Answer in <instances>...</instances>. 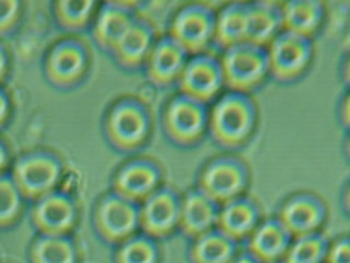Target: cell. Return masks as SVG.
I'll use <instances>...</instances> for the list:
<instances>
[{"mask_svg":"<svg viewBox=\"0 0 350 263\" xmlns=\"http://www.w3.org/2000/svg\"><path fill=\"white\" fill-rule=\"evenodd\" d=\"M327 245L322 233L295 237L280 263H324Z\"/></svg>","mask_w":350,"mask_h":263,"instance_id":"cell-27","label":"cell"},{"mask_svg":"<svg viewBox=\"0 0 350 263\" xmlns=\"http://www.w3.org/2000/svg\"><path fill=\"white\" fill-rule=\"evenodd\" d=\"M219 206L200 190L193 189L180 197L178 229L191 240L217 227Z\"/></svg>","mask_w":350,"mask_h":263,"instance_id":"cell-20","label":"cell"},{"mask_svg":"<svg viewBox=\"0 0 350 263\" xmlns=\"http://www.w3.org/2000/svg\"><path fill=\"white\" fill-rule=\"evenodd\" d=\"M162 177L161 168L151 159H133L115 173L113 192L139 205L161 188Z\"/></svg>","mask_w":350,"mask_h":263,"instance_id":"cell-13","label":"cell"},{"mask_svg":"<svg viewBox=\"0 0 350 263\" xmlns=\"http://www.w3.org/2000/svg\"><path fill=\"white\" fill-rule=\"evenodd\" d=\"M239 252V242L215 228L193 239L189 258L191 263H231Z\"/></svg>","mask_w":350,"mask_h":263,"instance_id":"cell-25","label":"cell"},{"mask_svg":"<svg viewBox=\"0 0 350 263\" xmlns=\"http://www.w3.org/2000/svg\"><path fill=\"white\" fill-rule=\"evenodd\" d=\"M20 190L11 181L0 180V225L11 222L20 211Z\"/></svg>","mask_w":350,"mask_h":263,"instance_id":"cell-30","label":"cell"},{"mask_svg":"<svg viewBox=\"0 0 350 263\" xmlns=\"http://www.w3.org/2000/svg\"><path fill=\"white\" fill-rule=\"evenodd\" d=\"M258 123V108L249 93L226 91L209 107L208 134L219 147L235 151L251 140Z\"/></svg>","mask_w":350,"mask_h":263,"instance_id":"cell-1","label":"cell"},{"mask_svg":"<svg viewBox=\"0 0 350 263\" xmlns=\"http://www.w3.org/2000/svg\"><path fill=\"white\" fill-rule=\"evenodd\" d=\"M291 240L293 236L277 217L262 219L246 239L245 251L260 263H280Z\"/></svg>","mask_w":350,"mask_h":263,"instance_id":"cell-18","label":"cell"},{"mask_svg":"<svg viewBox=\"0 0 350 263\" xmlns=\"http://www.w3.org/2000/svg\"><path fill=\"white\" fill-rule=\"evenodd\" d=\"M216 9L211 3H189L175 12L167 36L191 55L209 52L215 45Z\"/></svg>","mask_w":350,"mask_h":263,"instance_id":"cell-6","label":"cell"},{"mask_svg":"<svg viewBox=\"0 0 350 263\" xmlns=\"http://www.w3.org/2000/svg\"><path fill=\"white\" fill-rule=\"evenodd\" d=\"M219 58L224 88L228 90L251 95L269 76L266 47L250 41L241 42L224 49Z\"/></svg>","mask_w":350,"mask_h":263,"instance_id":"cell-3","label":"cell"},{"mask_svg":"<svg viewBox=\"0 0 350 263\" xmlns=\"http://www.w3.org/2000/svg\"><path fill=\"white\" fill-rule=\"evenodd\" d=\"M94 226L103 240L122 244L139 229V205L112 192L98 201Z\"/></svg>","mask_w":350,"mask_h":263,"instance_id":"cell-9","label":"cell"},{"mask_svg":"<svg viewBox=\"0 0 350 263\" xmlns=\"http://www.w3.org/2000/svg\"><path fill=\"white\" fill-rule=\"evenodd\" d=\"M282 31V3L269 0L249 3L247 41L267 47Z\"/></svg>","mask_w":350,"mask_h":263,"instance_id":"cell-24","label":"cell"},{"mask_svg":"<svg viewBox=\"0 0 350 263\" xmlns=\"http://www.w3.org/2000/svg\"><path fill=\"white\" fill-rule=\"evenodd\" d=\"M98 5L94 1L64 0L54 3V14L60 27L70 32H79L92 25Z\"/></svg>","mask_w":350,"mask_h":263,"instance_id":"cell-26","label":"cell"},{"mask_svg":"<svg viewBox=\"0 0 350 263\" xmlns=\"http://www.w3.org/2000/svg\"><path fill=\"white\" fill-rule=\"evenodd\" d=\"M7 67H8L7 56H5V51L0 47V80L3 79V77H5Z\"/></svg>","mask_w":350,"mask_h":263,"instance_id":"cell-36","label":"cell"},{"mask_svg":"<svg viewBox=\"0 0 350 263\" xmlns=\"http://www.w3.org/2000/svg\"><path fill=\"white\" fill-rule=\"evenodd\" d=\"M284 31L313 38L322 29L326 16L325 3L315 0H295L282 3Z\"/></svg>","mask_w":350,"mask_h":263,"instance_id":"cell-22","label":"cell"},{"mask_svg":"<svg viewBox=\"0 0 350 263\" xmlns=\"http://www.w3.org/2000/svg\"><path fill=\"white\" fill-rule=\"evenodd\" d=\"M152 118L147 104L134 97H125L109 107L104 118L107 140L118 151H135L147 142Z\"/></svg>","mask_w":350,"mask_h":263,"instance_id":"cell-2","label":"cell"},{"mask_svg":"<svg viewBox=\"0 0 350 263\" xmlns=\"http://www.w3.org/2000/svg\"><path fill=\"white\" fill-rule=\"evenodd\" d=\"M9 103L8 99L3 91H0V125L5 123V118L8 116Z\"/></svg>","mask_w":350,"mask_h":263,"instance_id":"cell-34","label":"cell"},{"mask_svg":"<svg viewBox=\"0 0 350 263\" xmlns=\"http://www.w3.org/2000/svg\"><path fill=\"white\" fill-rule=\"evenodd\" d=\"M328 208L325 201L313 192H295L282 201L277 218L295 237L322 233L327 221Z\"/></svg>","mask_w":350,"mask_h":263,"instance_id":"cell-10","label":"cell"},{"mask_svg":"<svg viewBox=\"0 0 350 263\" xmlns=\"http://www.w3.org/2000/svg\"><path fill=\"white\" fill-rule=\"evenodd\" d=\"M180 197L169 188L158 191L139 204V229L150 238H167L180 227Z\"/></svg>","mask_w":350,"mask_h":263,"instance_id":"cell-12","label":"cell"},{"mask_svg":"<svg viewBox=\"0 0 350 263\" xmlns=\"http://www.w3.org/2000/svg\"><path fill=\"white\" fill-rule=\"evenodd\" d=\"M34 221L47 236H66L76 224V208L68 197L49 193L36 206Z\"/></svg>","mask_w":350,"mask_h":263,"instance_id":"cell-21","label":"cell"},{"mask_svg":"<svg viewBox=\"0 0 350 263\" xmlns=\"http://www.w3.org/2000/svg\"><path fill=\"white\" fill-rule=\"evenodd\" d=\"M5 160H7V155L3 146L0 145V170L5 167Z\"/></svg>","mask_w":350,"mask_h":263,"instance_id":"cell-37","label":"cell"},{"mask_svg":"<svg viewBox=\"0 0 350 263\" xmlns=\"http://www.w3.org/2000/svg\"><path fill=\"white\" fill-rule=\"evenodd\" d=\"M249 36V3L232 1L216 11L215 45L224 49L241 42Z\"/></svg>","mask_w":350,"mask_h":263,"instance_id":"cell-23","label":"cell"},{"mask_svg":"<svg viewBox=\"0 0 350 263\" xmlns=\"http://www.w3.org/2000/svg\"><path fill=\"white\" fill-rule=\"evenodd\" d=\"M62 168L53 157H31L16 167V184L20 191L30 197H45L52 193L59 182Z\"/></svg>","mask_w":350,"mask_h":263,"instance_id":"cell-19","label":"cell"},{"mask_svg":"<svg viewBox=\"0 0 350 263\" xmlns=\"http://www.w3.org/2000/svg\"><path fill=\"white\" fill-rule=\"evenodd\" d=\"M231 263H260L256 259L249 255L247 252H239L238 255L233 259Z\"/></svg>","mask_w":350,"mask_h":263,"instance_id":"cell-35","label":"cell"},{"mask_svg":"<svg viewBox=\"0 0 350 263\" xmlns=\"http://www.w3.org/2000/svg\"><path fill=\"white\" fill-rule=\"evenodd\" d=\"M267 49L269 76L280 84H291L308 73L314 58L313 38L282 31Z\"/></svg>","mask_w":350,"mask_h":263,"instance_id":"cell-7","label":"cell"},{"mask_svg":"<svg viewBox=\"0 0 350 263\" xmlns=\"http://www.w3.org/2000/svg\"><path fill=\"white\" fill-rule=\"evenodd\" d=\"M251 184V171L244 159L224 153L211 158L200 170L197 189L222 205L246 195Z\"/></svg>","mask_w":350,"mask_h":263,"instance_id":"cell-4","label":"cell"},{"mask_svg":"<svg viewBox=\"0 0 350 263\" xmlns=\"http://www.w3.org/2000/svg\"><path fill=\"white\" fill-rule=\"evenodd\" d=\"M157 38L154 27L149 20L137 14L109 54L122 68L127 71L144 68Z\"/></svg>","mask_w":350,"mask_h":263,"instance_id":"cell-16","label":"cell"},{"mask_svg":"<svg viewBox=\"0 0 350 263\" xmlns=\"http://www.w3.org/2000/svg\"><path fill=\"white\" fill-rule=\"evenodd\" d=\"M138 5L134 1H107L98 5L91 25V33L100 49L111 53L136 18Z\"/></svg>","mask_w":350,"mask_h":263,"instance_id":"cell-15","label":"cell"},{"mask_svg":"<svg viewBox=\"0 0 350 263\" xmlns=\"http://www.w3.org/2000/svg\"><path fill=\"white\" fill-rule=\"evenodd\" d=\"M33 258L36 263H77L75 246L65 236H46L38 241Z\"/></svg>","mask_w":350,"mask_h":263,"instance_id":"cell-29","label":"cell"},{"mask_svg":"<svg viewBox=\"0 0 350 263\" xmlns=\"http://www.w3.org/2000/svg\"><path fill=\"white\" fill-rule=\"evenodd\" d=\"M160 258L154 239L144 235H134L118 245L115 263H158Z\"/></svg>","mask_w":350,"mask_h":263,"instance_id":"cell-28","label":"cell"},{"mask_svg":"<svg viewBox=\"0 0 350 263\" xmlns=\"http://www.w3.org/2000/svg\"><path fill=\"white\" fill-rule=\"evenodd\" d=\"M324 263H350V241L348 235H342L328 241Z\"/></svg>","mask_w":350,"mask_h":263,"instance_id":"cell-31","label":"cell"},{"mask_svg":"<svg viewBox=\"0 0 350 263\" xmlns=\"http://www.w3.org/2000/svg\"><path fill=\"white\" fill-rule=\"evenodd\" d=\"M176 86L178 93L202 103H213L224 88L220 58L213 52L191 55Z\"/></svg>","mask_w":350,"mask_h":263,"instance_id":"cell-8","label":"cell"},{"mask_svg":"<svg viewBox=\"0 0 350 263\" xmlns=\"http://www.w3.org/2000/svg\"><path fill=\"white\" fill-rule=\"evenodd\" d=\"M339 116H340V123L348 127V125H349V100H348V95L344 96V99L340 102Z\"/></svg>","mask_w":350,"mask_h":263,"instance_id":"cell-33","label":"cell"},{"mask_svg":"<svg viewBox=\"0 0 350 263\" xmlns=\"http://www.w3.org/2000/svg\"><path fill=\"white\" fill-rule=\"evenodd\" d=\"M262 221L260 203L244 195L219 206L216 228L240 244L249 238Z\"/></svg>","mask_w":350,"mask_h":263,"instance_id":"cell-17","label":"cell"},{"mask_svg":"<svg viewBox=\"0 0 350 263\" xmlns=\"http://www.w3.org/2000/svg\"><path fill=\"white\" fill-rule=\"evenodd\" d=\"M19 14V3L12 0H0V34H5L14 27Z\"/></svg>","mask_w":350,"mask_h":263,"instance_id":"cell-32","label":"cell"},{"mask_svg":"<svg viewBox=\"0 0 350 263\" xmlns=\"http://www.w3.org/2000/svg\"><path fill=\"white\" fill-rule=\"evenodd\" d=\"M90 66V53L83 42L66 38L55 44L47 55L45 71L49 82L60 88L79 84Z\"/></svg>","mask_w":350,"mask_h":263,"instance_id":"cell-11","label":"cell"},{"mask_svg":"<svg viewBox=\"0 0 350 263\" xmlns=\"http://www.w3.org/2000/svg\"><path fill=\"white\" fill-rule=\"evenodd\" d=\"M189 58L171 36L158 38L144 65L146 76L157 87H169L178 82Z\"/></svg>","mask_w":350,"mask_h":263,"instance_id":"cell-14","label":"cell"},{"mask_svg":"<svg viewBox=\"0 0 350 263\" xmlns=\"http://www.w3.org/2000/svg\"><path fill=\"white\" fill-rule=\"evenodd\" d=\"M209 105L195 99L175 95L164 105L161 122L164 134L180 147H191L208 133Z\"/></svg>","mask_w":350,"mask_h":263,"instance_id":"cell-5","label":"cell"}]
</instances>
